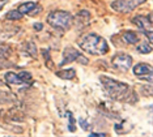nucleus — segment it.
<instances>
[{"label":"nucleus","instance_id":"24","mask_svg":"<svg viewBox=\"0 0 153 137\" xmlns=\"http://www.w3.org/2000/svg\"><path fill=\"white\" fill-rule=\"evenodd\" d=\"M7 1V0H0V10L3 9V7H4V3Z\"/></svg>","mask_w":153,"mask_h":137},{"label":"nucleus","instance_id":"2","mask_svg":"<svg viewBox=\"0 0 153 137\" xmlns=\"http://www.w3.org/2000/svg\"><path fill=\"white\" fill-rule=\"evenodd\" d=\"M100 81L102 82L107 96L117 101H126L130 94V86L124 82H119L107 76H101Z\"/></svg>","mask_w":153,"mask_h":137},{"label":"nucleus","instance_id":"20","mask_svg":"<svg viewBox=\"0 0 153 137\" xmlns=\"http://www.w3.org/2000/svg\"><path fill=\"white\" fill-rule=\"evenodd\" d=\"M42 54L45 55V60H46V64L50 67V65H53V64H50V55H48V51L47 50H42Z\"/></svg>","mask_w":153,"mask_h":137},{"label":"nucleus","instance_id":"23","mask_svg":"<svg viewBox=\"0 0 153 137\" xmlns=\"http://www.w3.org/2000/svg\"><path fill=\"white\" fill-rule=\"evenodd\" d=\"M34 29H36L37 31L38 30H42L43 29V25H42V24H39V22H37V24H34Z\"/></svg>","mask_w":153,"mask_h":137},{"label":"nucleus","instance_id":"9","mask_svg":"<svg viewBox=\"0 0 153 137\" xmlns=\"http://www.w3.org/2000/svg\"><path fill=\"white\" fill-rule=\"evenodd\" d=\"M134 75L144 78L145 75H152V67L149 64H145V63H139L134 68Z\"/></svg>","mask_w":153,"mask_h":137},{"label":"nucleus","instance_id":"16","mask_svg":"<svg viewBox=\"0 0 153 137\" xmlns=\"http://www.w3.org/2000/svg\"><path fill=\"white\" fill-rule=\"evenodd\" d=\"M22 13L21 12H19V10H11V12H8L7 13V19L8 20H21L22 19Z\"/></svg>","mask_w":153,"mask_h":137},{"label":"nucleus","instance_id":"14","mask_svg":"<svg viewBox=\"0 0 153 137\" xmlns=\"http://www.w3.org/2000/svg\"><path fill=\"white\" fill-rule=\"evenodd\" d=\"M65 115H67V118H68V129H69V132H75L76 131V125H75L74 115H72V112H69V111L65 112Z\"/></svg>","mask_w":153,"mask_h":137},{"label":"nucleus","instance_id":"15","mask_svg":"<svg viewBox=\"0 0 153 137\" xmlns=\"http://www.w3.org/2000/svg\"><path fill=\"white\" fill-rule=\"evenodd\" d=\"M0 97H11V87H8L4 82H0Z\"/></svg>","mask_w":153,"mask_h":137},{"label":"nucleus","instance_id":"4","mask_svg":"<svg viewBox=\"0 0 153 137\" xmlns=\"http://www.w3.org/2000/svg\"><path fill=\"white\" fill-rule=\"evenodd\" d=\"M145 1L147 0H114L111 3V8L119 13H128L139 5L144 4Z\"/></svg>","mask_w":153,"mask_h":137},{"label":"nucleus","instance_id":"19","mask_svg":"<svg viewBox=\"0 0 153 137\" xmlns=\"http://www.w3.org/2000/svg\"><path fill=\"white\" fill-rule=\"evenodd\" d=\"M20 77H21V80L24 82L26 84V85H29V84H32V81H33V78H32V75H30L29 72H20V75H19Z\"/></svg>","mask_w":153,"mask_h":137},{"label":"nucleus","instance_id":"13","mask_svg":"<svg viewBox=\"0 0 153 137\" xmlns=\"http://www.w3.org/2000/svg\"><path fill=\"white\" fill-rule=\"evenodd\" d=\"M25 50H26V52L29 55H32L33 58H36L37 56V47H36V44L33 43V42H26L25 43Z\"/></svg>","mask_w":153,"mask_h":137},{"label":"nucleus","instance_id":"17","mask_svg":"<svg viewBox=\"0 0 153 137\" xmlns=\"http://www.w3.org/2000/svg\"><path fill=\"white\" fill-rule=\"evenodd\" d=\"M11 55V48L8 46H0V59H7Z\"/></svg>","mask_w":153,"mask_h":137},{"label":"nucleus","instance_id":"8","mask_svg":"<svg viewBox=\"0 0 153 137\" xmlns=\"http://www.w3.org/2000/svg\"><path fill=\"white\" fill-rule=\"evenodd\" d=\"M19 12H21L22 15H37L38 12L41 10V8L38 7L37 3H34V1H26V3H22L21 5L19 7Z\"/></svg>","mask_w":153,"mask_h":137},{"label":"nucleus","instance_id":"3","mask_svg":"<svg viewBox=\"0 0 153 137\" xmlns=\"http://www.w3.org/2000/svg\"><path fill=\"white\" fill-rule=\"evenodd\" d=\"M72 21H74L72 15L69 12H65V10H53L47 16V22L55 29L67 30L71 27Z\"/></svg>","mask_w":153,"mask_h":137},{"label":"nucleus","instance_id":"22","mask_svg":"<svg viewBox=\"0 0 153 137\" xmlns=\"http://www.w3.org/2000/svg\"><path fill=\"white\" fill-rule=\"evenodd\" d=\"M105 136H106L105 133H96V132L90 133V137H105Z\"/></svg>","mask_w":153,"mask_h":137},{"label":"nucleus","instance_id":"6","mask_svg":"<svg viewBox=\"0 0 153 137\" xmlns=\"http://www.w3.org/2000/svg\"><path fill=\"white\" fill-rule=\"evenodd\" d=\"M72 61H79L81 64H88V59L82 56L80 52L74 47H65L63 51V60L60 61V67H64L65 64H69Z\"/></svg>","mask_w":153,"mask_h":137},{"label":"nucleus","instance_id":"5","mask_svg":"<svg viewBox=\"0 0 153 137\" xmlns=\"http://www.w3.org/2000/svg\"><path fill=\"white\" fill-rule=\"evenodd\" d=\"M132 22L136 25L139 29H140L144 34H147L148 37V41L149 43L152 44V41H153V34H152V16H143V15H139L136 17L132 19Z\"/></svg>","mask_w":153,"mask_h":137},{"label":"nucleus","instance_id":"18","mask_svg":"<svg viewBox=\"0 0 153 137\" xmlns=\"http://www.w3.org/2000/svg\"><path fill=\"white\" fill-rule=\"evenodd\" d=\"M137 51L140 52V54H149V52H152V44L151 43H143L137 47Z\"/></svg>","mask_w":153,"mask_h":137},{"label":"nucleus","instance_id":"1","mask_svg":"<svg viewBox=\"0 0 153 137\" xmlns=\"http://www.w3.org/2000/svg\"><path fill=\"white\" fill-rule=\"evenodd\" d=\"M79 46L85 52L90 55H105L109 51V44L105 38L100 37L98 34H88L79 41Z\"/></svg>","mask_w":153,"mask_h":137},{"label":"nucleus","instance_id":"21","mask_svg":"<svg viewBox=\"0 0 153 137\" xmlns=\"http://www.w3.org/2000/svg\"><path fill=\"white\" fill-rule=\"evenodd\" d=\"M80 124H81V127L84 128V129H86V131L89 129V124L86 123V120H82V119H80Z\"/></svg>","mask_w":153,"mask_h":137},{"label":"nucleus","instance_id":"11","mask_svg":"<svg viewBox=\"0 0 153 137\" xmlns=\"http://www.w3.org/2000/svg\"><path fill=\"white\" fill-rule=\"evenodd\" d=\"M123 41L127 42L128 44H136L139 42V37L135 31L128 30V31H124L123 33Z\"/></svg>","mask_w":153,"mask_h":137},{"label":"nucleus","instance_id":"10","mask_svg":"<svg viewBox=\"0 0 153 137\" xmlns=\"http://www.w3.org/2000/svg\"><path fill=\"white\" fill-rule=\"evenodd\" d=\"M4 78H5L7 84H12V85H26L21 80V77L17 75V73H13V72H7Z\"/></svg>","mask_w":153,"mask_h":137},{"label":"nucleus","instance_id":"12","mask_svg":"<svg viewBox=\"0 0 153 137\" xmlns=\"http://www.w3.org/2000/svg\"><path fill=\"white\" fill-rule=\"evenodd\" d=\"M56 76L59 78H63V80H72V78H75V76H76V71L72 68L63 69V71H58Z\"/></svg>","mask_w":153,"mask_h":137},{"label":"nucleus","instance_id":"7","mask_svg":"<svg viewBox=\"0 0 153 137\" xmlns=\"http://www.w3.org/2000/svg\"><path fill=\"white\" fill-rule=\"evenodd\" d=\"M111 63H113V65L117 69L126 72L131 68V65H132V58L127 54H117L113 58Z\"/></svg>","mask_w":153,"mask_h":137}]
</instances>
